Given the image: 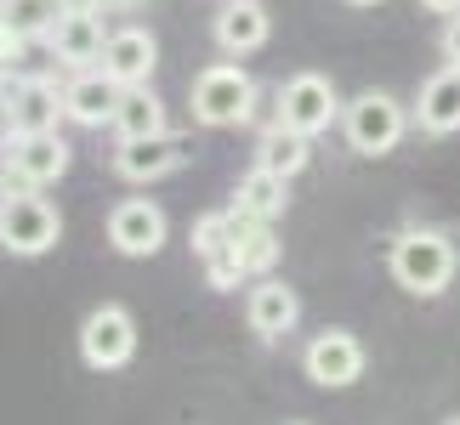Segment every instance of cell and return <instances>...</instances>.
<instances>
[{"instance_id":"23","label":"cell","mask_w":460,"mask_h":425,"mask_svg":"<svg viewBox=\"0 0 460 425\" xmlns=\"http://www.w3.org/2000/svg\"><path fill=\"white\" fill-rule=\"evenodd\" d=\"M427 12H438V17H460V0H420Z\"/></svg>"},{"instance_id":"19","label":"cell","mask_w":460,"mask_h":425,"mask_svg":"<svg viewBox=\"0 0 460 425\" xmlns=\"http://www.w3.org/2000/svg\"><path fill=\"white\" fill-rule=\"evenodd\" d=\"M307 159H313V142L296 136L290 126H279V119H273V126L261 131V142H256V165L273 170V176H285V182L307 170Z\"/></svg>"},{"instance_id":"24","label":"cell","mask_w":460,"mask_h":425,"mask_svg":"<svg viewBox=\"0 0 460 425\" xmlns=\"http://www.w3.org/2000/svg\"><path fill=\"white\" fill-rule=\"evenodd\" d=\"M92 6H137V0H92Z\"/></svg>"},{"instance_id":"16","label":"cell","mask_w":460,"mask_h":425,"mask_svg":"<svg viewBox=\"0 0 460 425\" xmlns=\"http://www.w3.org/2000/svg\"><path fill=\"white\" fill-rule=\"evenodd\" d=\"M119 97L126 91H119L102 68H80V74L63 85V102H68V119H75V126H114Z\"/></svg>"},{"instance_id":"17","label":"cell","mask_w":460,"mask_h":425,"mask_svg":"<svg viewBox=\"0 0 460 425\" xmlns=\"http://www.w3.org/2000/svg\"><path fill=\"white\" fill-rule=\"evenodd\" d=\"M415 119H420V131H432V136L460 131V68H438V74L420 85Z\"/></svg>"},{"instance_id":"14","label":"cell","mask_w":460,"mask_h":425,"mask_svg":"<svg viewBox=\"0 0 460 425\" xmlns=\"http://www.w3.org/2000/svg\"><path fill=\"white\" fill-rule=\"evenodd\" d=\"M188 165V142L182 136H143V142H119L114 153V170L126 176V182H159V176L182 170Z\"/></svg>"},{"instance_id":"29","label":"cell","mask_w":460,"mask_h":425,"mask_svg":"<svg viewBox=\"0 0 460 425\" xmlns=\"http://www.w3.org/2000/svg\"><path fill=\"white\" fill-rule=\"evenodd\" d=\"M0 6H6V0H0Z\"/></svg>"},{"instance_id":"27","label":"cell","mask_w":460,"mask_h":425,"mask_svg":"<svg viewBox=\"0 0 460 425\" xmlns=\"http://www.w3.org/2000/svg\"><path fill=\"white\" fill-rule=\"evenodd\" d=\"M444 425H460V414H455V420H444Z\"/></svg>"},{"instance_id":"21","label":"cell","mask_w":460,"mask_h":425,"mask_svg":"<svg viewBox=\"0 0 460 425\" xmlns=\"http://www.w3.org/2000/svg\"><path fill=\"white\" fill-rule=\"evenodd\" d=\"M63 12H68V0H6L0 6V29H12L17 40H46Z\"/></svg>"},{"instance_id":"15","label":"cell","mask_w":460,"mask_h":425,"mask_svg":"<svg viewBox=\"0 0 460 425\" xmlns=\"http://www.w3.org/2000/svg\"><path fill=\"white\" fill-rule=\"evenodd\" d=\"M268 6L261 0H227V6L217 12V23H210V34H217V46L227 51V57H251V51L268 46Z\"/></svg>"},{"instance_id":"5","label":"cell","mask_w":460,"mask_h":425,"mask_svg":"<svg viewBox=\"0 0 460 425\" xmlns=\"http://www.w3.org/2000/svg\"><path fill=\"white\" fill-rule=\"evenodd\" d=\"M58 239H63L58 204L40 199V193H12L6 216H0V244H6L12 256H46Z\"/></svg>"},{"instance_id":"11","label":"cell","mask_w":460,"mask_h":425,"mask_svg":"<svg viewBox=\"0 0 460 425\" xmlns=\"http://www.w3.org/2000/svg\"><path fill=\"white\" fill-rule=\"evenodd\" d=\"M159 63V40L148 29H114L109 46H102V74H109L119 91H137V85H148Z\"/></svg>"},{"instance_id":"2","label":"cell","mask_w":460,"mask_h":425,"mask_svg":"<svg viewBox=\"0 0 460 425\" xmlns=\"http://www.w3.org/2000/svg\"><path fill=\"white\" fill-rule=\"evenodd\" d=\"M341 131H347V148L352 153H364V159H381V153H393L403 131H410V114H403V102L398 97H386V91H358L341 108Z\"/></svg>"},{"instance_id":"12","label":"cell","mask_w":460,"mask_h":425,"mask_svg":"<svg viewBox=\"0 0 460 425\" xmlns=\"http://www.w3.org/2000/svg\"><path fill=\"white\" fill-rule=\"evenodd\" d=\"M46 46L58 51V63H68V68H92V63H102V46H109V34H102L97 6H68V12L58 17V29L46 34Z\"/></svg>"},{"instance_id":"7","label":"cell","mask_w":460,"mask_h":425,"mask_svg":"<svg viewBox=\"0 0 460 425\" xmlns=\"http://www.w3.org/2000/svg\"><path fill=\"white\" fill-rule=\"evenodd\" d=\"M302 369L313 386H324V392H341V386H352L364 375V346L352 329H324L313 334L307 351H302Z\"/></svg>"},{"instance_id":"13","label":"cell","mask_w":460,"mask_h":425,"mask_svg":"<svg viewBox=\"0 0 460 425\" xmlns=\"http://www.w3.org/2000/svg\"><path fill=\"white\" fill-rule=\"evenodd\" d=\"M296 317H302V300L285 278H256L251 295H244V324H251L261 341H279V334L296 329Z\"/></svg>"},{"instance_id":"18","label":"cell","mask_w":460,"mask_h":425,"mask_svg":"<svg viewBox=\"0 0 460 425\" xmlns=\"http://www.w3.org/2000/svg\"><path fill=\"white\" fill-rule=\"evenodd\" d=\"M285 204H290V182L285 176H273V170H251V176H239V187H234V210H244V216H256V221H279L285 216Z\"/></svg>"},{"instance_id":"20","label":"cell","mask_w":460,"mask_h":425,"mask_svg":"<svg viewBox=\"0 0 460 425\" xmlns=\"http://www.w3.org/2000/svg\"><path fill=\"white\" fill-rule=\"evenodd\" d=\"M114 136L119 142H143V136H165V102H159L148 85L119 97V114H114Z\"/></svg>"},{"instance_id":"22","label":"cell","mask_w":460,"mask_h":425,"mask_svg":"<svg viewBox=\"0 0 460 425\" xmlns=\"http://www.w3.org/2000/svg\"><path fill=\"white\" fill-rule=\"evenodd\" d=\"M444 57L449 68H460V17H449V29H444Z\"/></svg>"},{"instance_id":"10","label":"cell","mask_w":460,"mask_h":425,"mask_svg":"<svg viewBox=\"0 0 460 425\" xmlns=\"http://www.w3.org/2000/svg\"><path fill=\"white\" fill-rule=\"evenodd\" d=\"M63 114H68V102L51 80H17L12 102H6V131L12 136H46V131H58Z\"/></svg>"},{"instance_id":"8","label":"cell","mask_w":460,"mask_h":425,"mask_svg":"<svg viewBox=\"0 0 460 425\" xmlns=\"http://www.w3.org/2000/svg\"><path fill=\"white\" fill-rule=\"evenodd\" d=\"M63 170H68V142L58 131H46V136H12L6 142V176L23 193H40L51 182H63Z\"/></svg>"},{"instance_id":"26","label":"cell","mask_w":460,"mask_h":425,"mask_svg":"<svg viewBox=\"0 0 460 425\" xmlns=\"http://www.w3.org/2000/svg\"><path fill=\"white\" fill-rule=\"evenodd\" d=\"M352 6H376V0H352Z\"/></svg>"},{"instance_id":"4","label":"cell","mask_w":460,"mask_h":425,"mask_svg":"<svg viewBox=\"0 0 460 425\" xmlns=\"http://www.w3.org/2000/svg\"><path fill=\"white\" fill-rule=\"evenodd\" d=\"M335 119H341V97H335V85L324 74H290L285 85H279V126H290L296 136H318L330 131Z\"/></svg>"},{"instance_id":"6","label":"cell","mask_w":460,"mask_h":425,"mask_svg":"<svg viewBox=\"0 0 460 425\" xmlns=\"http://www.w3.org/2000/svg\"><path fill=\"white\" fill-rule=\"evenodd\" d=\"M80 358L85 369H126L137 358V317L126 307H97L80 324Z\"/></svg>"},{"instance_id":"1","label":"cell","mask_w":460,"mask_h":425,"mask_svg":"<svg viewBox=\"0 0 460 425\" xmlns=\"http://www.w3.org/2000/svg\"><path fill=\"white\" fill-rule=\"evenodd\" d=\"M455 239L438 233V227H410V233L393 239V278L403 283L410 295H438L449 290L455 278Z\"/></svg>"},{"instance_id":"25","label":"cell","mask_w":460,"mask_h":425,"mask_svg":"<svg viewBox=\"0 0 460 425\" xmlns=\"http://www.w3.org/2000/svg\"><path fill=\"white\" fill-rule=\"evenodd\" d=\"M6 204H12V193H6V187H0V216H6Z\"/></svg>"},{"instance_id":"3","label":"cell","mask_w":460,"mask_h":425,"mask_svg":"<svg viewBox=\"0 0 460 425\" xmlns=\"http://www.w3.org/2000/svg\"><path fill=\"white\" fill-rule=\"evenodd\" d=\"M188 102H193V119L210 126V131L239 126V119H251V108H256V80L234 63H210L205 74L193 80Z\"/></svg>"},{"instance_id":"9","label":"cell","mask_w":460,"mask_h":425,"mask_svg":"<svg viewBox=\"0 0 460 425\" xmlns=\"http://www.w3.org/2000/svg\"><path fill=\"white\" fill-rule=\"evenodd\" d=\"M165 210H159L154 199H119L109 210V244L119 256H159V244H165Z\"/></svg>"},{"instance_id":"28","label":"cell","mask_w":460,"mask_h":425,"mask_svg":"<svg viewBox=\"0 0 460 425\" xmlns=\"http://www.w3.org/2000/svg\"><path fill=\"white\" fill-rule=\"evenodd\" d=\"M0 119H6V108H0Z\"/></svg>"}]
</instances>
